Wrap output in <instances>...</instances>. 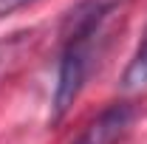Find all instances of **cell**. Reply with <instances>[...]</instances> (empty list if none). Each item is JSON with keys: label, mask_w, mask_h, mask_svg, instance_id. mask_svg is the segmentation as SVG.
Here are the masks:
<instances>
[{"label": "cell", "mask_w": 147, "mask_h": 144, "mask_svg": "<svg viewBox=\"0 0 147 144\" xmlns=\"http://www.w3.org/2000/svg\"><path fill=\"white\" fill-rule=\"evenodd\" d=\"M99 42H102V37H79V40L62 42V54H59V65H57V88H54V122H59L68 113V108L82 93L93 65H96Z\"/></svg>", "instance_id": "cell-1"}, {"label": "cell", "mask_w": 147, "mask_h": 144, "mask_svg": "<svg viewBox=\"0 0 147 144\" xmlns=\"http://www.w3.org/2000/svg\"><path fill=\"white\" fill-rule=\"evenodd\" d=\"M127 3L130 0H79L59 26L62 42L65 40H79V37H105L108 23Z\"/></svg>", "instance_id": "cell-2"}, {"label": "cell", "mask_w": 147, "mask_h": 144, "mask_svg": "<svg viewBox=\"0 0 147 144\" xmlns=\"http://www.w3.org/2000/svg\"><path fill=\"white\" fill-rule=\"evenodd\" d=\"M133 119H136L133 105H127V102L108 105V108L102 110V113H99L71 144H116L130 130Z\"/></svg>", "instance_id": "cell-3"}, {"label": "cell", "mask_w": 147, "mask_h": 144, "mask_svg": "<svg viewBox=\"0 0 147 144\" xmlns=\"http://www.w3.org/2000/svg\"><path fill=\"white\" fill-rule=\"evenodd\" d=\"M144 85H147V31H144V37H142V42H139L133 59L127 62L125 73H122V88L136 90V88H144Z\"/></svg>", "instance_id": "cell-4"}, {"label": "cell", "mask_w": 147, "mask_h": 144, "mask_svg": "<svg viewBox=\"0 0 147 144\" xmlns=\"http://www.w3.org/2000/svg\"><path fill=\"white\" fill-rule=\"evenodd\" d=\"M28 3H34V0H0V17H6V14L17 11V9L28 6Z\"/></svg>", "instance_id": "cell-5"}]
</instances>
